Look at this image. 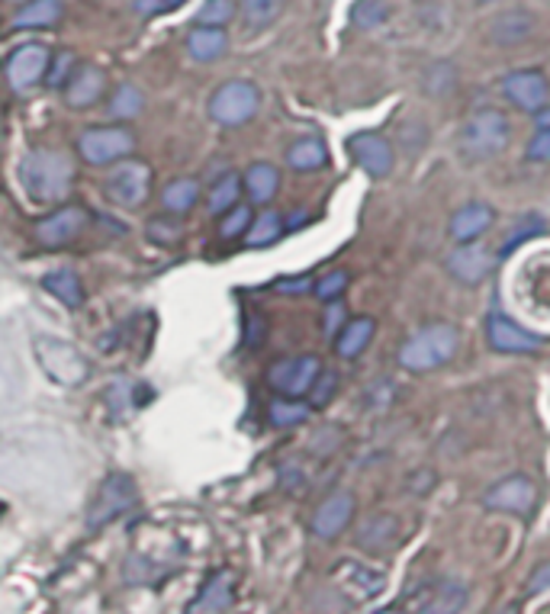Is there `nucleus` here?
<instances>
[{
  "mask_svg": "<svg viewBox=\"0 0 550 614\" xmlns=\"http://www.w3.org/2000/svg\"><path fill=\"white\" fill-rule=\"evenodd\" d=\"M20 180L36 204H58L75 187V162L58 149H33L23 155Z\"/></svg>",
  "mask_w": 550,
  "mask_h": 614,
  "instance_id": "nucleus-1",
  "label": "nucleus"
},
{
  "mask_svg": "<svg viewBox=\"0 0 550 614\" xmlns=\"http://www.w3.org/2000/svg\"><path fill=\"white\" fill-rule=\"evenodd\" d=\"M458 348H461V331L458 328L451 322H428L403 341L396 361L406 373H431V370L451 364Z\"/></svg>",
  "mask_w": 550,
  "mask_h": 614,
  "instance_id": "nucleus-2",
  "label": "nucleus"
},
{
  "mask_svg": "<svg viewBox=\"0 0 550 614\" xmlns=\"http://www.w3.org/2000/svg\"><path fill=\"white\" fill-rule=\"evenodd\" d=\"M512 139V123L503 110H476L473 117H466L461 132H458V149L470 162H490L496 155H503Z\"/></svg>",
  "mask_w": 550,
  "mask_h": 614,
  "instance_id": "nucleus-3",
  "label": "nucleus"
},
{
  "mask_svg": "<svg viewBox=\"0 0 550 614\" xmlns=\"http://www.w3.org/2000/svg\"><path fill=\"white\" fill-rule=\"evenodd\" d=\"M257 110H261V90H257V84L245 81V78L219 84L207 103L212 123L226 125V129L245 125L249 120H254Z\"/></svg>",
  "mask_w": 550,
  "mask_h": 614,
  "instance_id": "nucleus-4",
  "label": "nucleus"
},
{
  "mask_svg": "<svg viewBox=\"0 0 550 614\" xmlns=\"http://www.w3.org/2000/svg\"><path fill=\"white\" fill-rule=\"evenodd\" d=\"M33 351H36V361H40L45 376L55 380L58 386H81L90 376V364H87V358L75 344H65L58 338L40 335L33 341Z\"/></svg>",
  "mask_w": 550,
  "mask_h": 614,
  "instance_id": "nucleus-5",
  "label": "nucleus"
},
{
  "mask_svg": "<svg viewBox=\"0 0 550 614\" xmlns=\"http://www.w3.org/2000/svg\"><path fill=\"white\" fill-rule=\"evenodd\" d=\"M135 152V135L127 125H94L78 135V155L90 167H110L127 162Z\"/></svg>",
  "mask_w": 550,
  "mask_h": 614,
  "instance_id": "nucleus-6",
  "label": "nucleus"
},
{
  "mask_svg": "<svg viewBox=\"0 0 550 614\" xmlns=\"http://www.w3.org/2000/svg\"><path fill=\"white\" fill-rule=\"evenodd\" d=\"M135 502H139L135 480L129 473H110L94 495L87 522H90V528H103V525L117 522L120 515H127L129 508H135Z\"/></svg>",
  "mask_w": 550,
  "mask_h": 614,
  "instance_id": "nucleus-7",
  "label": "nucleus"
},
{
  "mask_svg": "<svg viewBox=\"0 0 550 614\" xmlns=\"http://www.w3.org/2000/svg\"><path fill=\"white\" fill-rule=\"evenodd\" d=\"M322 373V361L316 354H299V358H280L277 364L267 370V383L277 396H290V399H306L309 390L316 386Z\"/></svg>",
  "mask_w": 550,
  "mask_h": 614,
  "instance_id": "nucleus-8",
  "label": "nucleus"
},
{
  "mask_svg": "<svg viewBox=\"0 0 550 614\" xmlns=\"http://www.w3.org/2000/svg\"><path fill=\"white\" fill-rule=\"evenodd\" d=\"M103 190H107V197L117 206L139 209V206L148 200V190H152V167L145 162H139V158H127V162H120L110 171Z\"/></svg>",
  "mask_w": 550,
  "mask_h": 614,
  "instance_id": "nucleus-9",
  "label": "nucleus"
},
{
  "mask_svg": "<svg viewBox=\"0 0 550 614\" xmlns=\"http://www.w3.org/2000/svg\"><path fill=\"white\" fill-rule=\"evenodd\" d=\"M483 505L490 512H503V515H515V518H531L535 508H538V486H535V480H528L521 473H512V476L493 483L486 490Z\"/></svg>",
  "mask_w": 550,
  "mask_h": 614,
  "instance_id": "nucleus-10",
  "label": "nucleus"
},
{
  "mask_svg": "<svg viewBox=\"0 0 550 614\" xmlns=\"http://www.w3.org/2000/svg\"><path fill=\"white\" fill-rule=\"evenodd\" d=\"M48 62H52V52H48L45 45H40V42H26V45H20V48L10 52V58H7V65H3V75H7V81H10V87H13L16 94H26V90H33L36 84L45 81Z\"/></svg>",
  "mask_w": 550,
  "mask_h": 614,
  "instance_id": "nucleus-11",
  "label": "nucleus"
},
{
  "mask_svg": "<svg viewBox=\"0 0 550 614\" xmlns=\"http://www.w3.org/2000/svg\"><path fill=\"white\" fill-rule=\"evenodd\" d=\"M503 94L508 97V103H515L518 110L535 117L548 107L550 84L544 72H538V68H518L503 78Z\"/></svg>",
  "mask_w": 550,
  "mask_h": 614,
  "instance_id": "nucleus-12",
  "label": "nucleus"
},
{
  "mask_svg": "<svg viewBox=\"0 0 550 614\" xmlns=\"http://www.w3.org/2000/svg\"><path fill=\"white\" fill-rule=\"evenodd\" d=\"M87 222H90V216H87L85 206H62L52 216L40 219L33 232L43 248H65L85 232Z\"/></svg>",
  "mask_w": 550,
  "mask_h": 614,
  "instance_id": "nucleus-13",
  "label": "nucleus"
},
{
  "mask_svg": "<svg viewBox=\"0 0 550 614\" xmlns=\"http://www.w3.org/2000/svg\"><path fill=\"white\" fill-rule=\"evenodd\" d=\"M493 264H496L493 251L486 245H480V242L454 245V251H448V261H444L448 274H451L458 284H464V287L483 284V281L493 274Z\"/></svg>",
  "mask_w": 550,
  "mask_h": 614,
  "instance_id": "nucleus-14",
  "label": "nucleus"
},
{
  "mask_svg": "<svg viewBox=\"0 0 550 614\" xmlns=\"http://www.w3.org/2000/svg\"><path fill=\"white\" fill-rule=\"evenodd\" d=\"M486 341L499 354H535V351H541V338L531 335L518 322H512L503 313H493L486 319Z\"/></svg>",
  "mask_w": 550,
  "mask_h": 614,
  "instance_id": "nucleus-15",
  "label": "nucleus"
},
{
  "mask_svg": "<svg viewBox=\"0 0 550 614\" xmlns=\"http://www.w3.org/2000/svg\"><path fill=\"white\" fill-rule=\"evenodd\" d=\"M348 152L371 177H386L393 171V145L381 132H354L348 139Z\"/></svg>",
  "mask_w": 550,
  "mask_h": 614,
  "instance_id": "nucleus-16",
  "label": "nucleus"
},
{
  "mask_svg": "<svg viewBox=\"0 0 550 614\" xmlns=\"http://www.w3.org/2000/svg\"><path fill=\"white\" fill-rule=\"evenodd\" d=\"M354 508H358V502H354V492L348 490H336L319 508H316V515H312V534L319 537V540H336L348 525H351V518H354Z\"/></svg>",
  "mask_w": 550,
  "mask_h": 614,
  "instance_id": "nucleus-17",
  "label": "nucleus"
},
{
  "mask_svg": "<svg viewBox=\"0 0 550 614\" xmlns=\"http://www.w3.org/2000/svg\"><path fill=\"white\" fill-rule=\"evenodd\" d=\"M62 94H65V103H68L72 110H87V107H94V103L107 94V75H103V68H97V65H90V62H78L72 81L65 84Z\"/></svg>",
  "mask_w": 550,
  "mask_h": 614,
  "instance_id": "nucleus-18",
  "label": "nucleus"
},
{
  "mask_svg": "<svg viewBox=\"0 0 550 614\" xmlns=\"http://www.w3.org/2000/svg\"><path fill=\"white\" fill-rule=\"evenodd\" d=\"M496 212L490 204H466L461 206L454 216H451V226H448V239L454 245H466V242H480L490 226H493Z\"/></svg>",
  "mask_w": 550,
  "mask_h": 614,
  "instance_id": "nucleus-19",
  "label": "nucleus"
},
{
  "mask_svg": "<svg viewBox=\"0 0 550 614\" xmlns=\"http://www.w3.org/2000/svg\"><path fill=\"white\" fill-rule=\"evenodd\" d=\"M396 540H399V522H396L393 515H386V512L371 515V518L358 528V544H361L364 550H371V553H386V550H393Z\"/></svg>",
  "mask_w": 550,
  "mask_h": 614,
  "instance_id": "nucleus-20",
  "label": "nucleus"
},
{
  "mask_svg": "<svg viewBox=\"0 0 550 614\" xmlns=\"http://www.w3.org/2000/svg\"><path fill=\"white\" fill-rule=\"evenodd\" d=\"M65 17V0H26L16 17L13 30H52Z\"/></svg>",
  "mask_w": 550,
  "mask_h": 614,
  "instance_id": "nucleus-21",
  "label": "nucleus"
},
{
  "mask_svg": "<svg viewBox=\"0 0 550 614\" xmlns=\"http://www.w3.org/2000/svg\"><path fill=\"white\" fill-rule=\"evenodd\" d=\"M226 52H229V36L222 26H194L187 33V55L194 62L210 65V62H219Z\"/></svg>",
  "mask_w": 550,
  "mask_h": 614,
  "instance_id": "nucleus-22",
  "label": "nucleus"
},
{
  "mask_svg": "<svg viewBox=\"0 0 550 614\" xmlns=\"http://www.w3.org/2000/svg\"><path fill=\"white\" fill-rule=\"evenodd\" d=\"M242 187L249 194V200L257 206H267L277 190H280V171L271 162H254L245 174H242Z\"/></svg>",
  "mask_w": 550,
  "mask_h": 614,
  "instance_id": "nucleus-23",
  "label": "nucleus"
},
{
  "mask_svg": "<svg viewBox=\"0 0 550 614\" xmlns=\"http://www.w3.org/2000/svg\"><path fill=\"white\" fill-rule=\"evenodd\" d=\"M374 331H377V322L371 316H358V319H348L341 331L336 335V351L344 361H354L358 354H364V348L374 341Z\"/></svg>",
  "mask_w": 550,
  "mask_h": 614,
  "instance_id": "nucleus-24",
  "label": "nucleus"
},
{
  "mask_svg": "<svg viewBox=\"0 0 550 614\" xmlns=\"http://www.w3.org/2000/svg\"><path fill=\"white\" fill-rule=\"evenodd\" d=\"M232 585H235V579L232 573H216L207 579V585L200 589V595H197V602L190 605V614H216V612H226L229 605H232Z\"/></svg>",
  "mask_w": 550,
  "mask_h": 614,
  "instance_id": "nucleus-25",
  "label": "nucleus"
},
{
  "mask_svg": "<svg viewBox=\"0 0 550 614\" xmlns=\"http://www.w3.org/2000/svg\"><path fill=\"white\" fill-rule=\"evenodd\" d=\"M531 33H535V17L528 10H508L490 23V40L499 42V45L525 42Z\"/></svg>",
  "mask_w": 550,
  "mask_h": 614,
  "instance_id": "nucleus-26",
  "label": "nucleus"
},
{
  "mask_svg": "<svg viewBox=\"0 0 550 614\" xmlns=\"http://www.w3.org/2000/svg\"><path fill=\"white\" fill-rule=\"evenodd\" d=\"M139 386H142V383H135V386H132V383L123 380V376H120V380H113V383L107 386L103 403H107V409L113 412V418H117V421H123L129 412H135L139 406H142V403H145V399H148V393H142V396H139Z\"/></svg>",
  "mask_w": 550,
  "mask_h": 614,
  "instance_id": "nucleus-27",
  "label": "nucleus"
},
{
  "mask_svg": "<svg viewBox=\"0 0 550 614\" xmlns=\"http://www.w3.org/2000/svg\"><path fill=\"white\" fill-rule=\"evenodd\" d=\"M287 164H290L294 171H319V167L329 164V145H326L322 139H316V135L297 139V142L287 149Z\"/></svg>",
  "mask_w": 550,
  "mask_h": 614,
  "instance_id": "nucleus-28",
  "label": "nucleus"
},
{
  "mask_svg": "<svg viewBox=\"0 0 550 614\" xmlns=\"http://www.w3.org/2000/svg\"><path fill=\"white\" fill-rule=\"evenodd\" d=\"M43 287L58 303H65L68 309H81L85 306V287H81L75 271H52V274H45Z\"/></svg>",
  "mask_w": 550,
  "mask_h": 614,
  "instance_id": "nucleus-29",
  "label": "nucleus"
},
{
  "mask_svg": "<svg viewBox=\"0 0 550 614\" xmlns=\"http://www.w3.org/2000/svg\"><path fill=\"white\" fill-rule=\"evenodd\" d=\"M466 605V585L464 582H441L431 589L428 602H425L419 614H461Z\"/></svg>",
  "mask_w": 550,
  "mask_h": 614,
  "instance_id": "nucleus-30",
  "label": "nucleus"
},
{
  "mask_svg": "<svg viewBox=\"0 0 550 614\" xmlns=\"http://www.w3.org/2000/svg\"><path fill=\"white\" fill-rule=\"evenodd\" d=\"M336 575L344 582V589L358 592L361 599L381 595L383 585H386V579H383L381 573H374V570H367V567H358V563H339Z\"/></svg>",
  "mask_w": 550,
  "mask_h": 614,
  "instance_id": "nucleus-31",
  "label": "nucleus"
},
{
  "mask_svg": "<svg viewBox=\"0 0 550 614\" xmlns=\"http://www.w3.org/2000/svg\"><path fill=\"white\" fill-rule=\"evenodd\" d=\"M284 232H287L284 216L274 212V209H267V212H261V216H254L252 219V226H249V232H245V245L249 248L274 245Z\"/></svg>",
  "mask_w": 550,
  "mask_h": 614,
  "instance_id": "nucleus-32",
  "label": "nucleus"
},
{
  "mask_svg": "<svg viewBox=\"0 0 550 614\" xmlns=\"http://www.w3.org/2000/svg\"><path fill=\"white\" fill-rule=\"evenodd\" d=\"M242 177L239 174H222L216 184L210 187V194H207V209H210L212 216H226L232 206H239V197H242Z\"/></svg>",
  "mask_w": 550,
  "mask_h": 614,
  "instance_id": "nucleus-33",
  "label": "nucleus"
},
{
  "mask_svg": "<svg viewBox=\"0 0 550 614\" xmlns=\"http://www.w3.org/2000/svg\"><path fill=\"white\" fill-rule=\"evenodd\" d=\"M197 200H200V184L194 177H177V180H170L168 187L162 190V204L174 216L190 212L197 206Z\"/></svg>",
  "mask_w": 550,
  "mask_h": 614,
  "instance_id": "nucleus-34",
  "label": "nucleus"
},
{
  "mask_svg": "<svg viewBox=\"0 0 550 614\" xmlns=\"http://www.w3.org/2000/svg\"><path fill=\"white\" fill-rule=\"evenodd\" d=\"M309 415H312V406L306 399H290V396H277L267 406V421L274 428H297Z\"/></svg>",
  "mask_w": 550,
  "mask_h": 614,
  "instance_id": "nucleus-35",
  "label": "nucleus"
},
{
  "mask_svg": "<svg viewBox=\"0 0 550 614\" xmlns=\"http://www.w3.org/2000/svg\"><path fill=\"white\" fill-rule=\"evenodd\" d=\"M142 110H145V94L135 84H120L107 100V113L113 120H135Z\"/></svg>",
  "mask_w": 550,
  "mask_h": 614,
  "instance_id": "nucleus-36",
  "label": "nucleus"
},
{
  "mask_svg": "<svg viewBox=\"0 0 550 614\" xmlns=\"http://www.w3.org/2000/svg\"><path fill=\"white\" fill-rule=\"evenodd\" d=\"M287 0H242V17L252 30H267L280 20Z\"/></svg>",
  "mask_w": 550,
  "mask_h": 614,
  "instance_id": "nucleus-37",
  "label": "nucleus"
},
{
  "mask_svg": "<svg viewBox=\"0 0 550 614\" xmlns=\"http://www.w3.org/2000/svg\"><path fill=\"white\" fill-rule=\"evenodd\" d=\"M544 232H548V222H544L541 216H525L521 222H515V226L508 229L506 242L499 248V254H512L521 242H531V239H538V235H544Z\"/></svg>",
  "mask_w": 550,
  "mask_h": 614,
  "instance_id": "nucleus-38",
  "label": "nucleus"
},
{
  "mask_svg": "<svg viewBox=\"0 0 550 614\" xmlns=\"http://www.w3.org/2000/svg\"><path fill=\"white\" fill-rule=\"evenodd\" d=\"M145 235H148V242H155V245L170 248L180 242L184 226L174 219V212H168V216H152V219L145 222Z\"/></svg>",
  "mask_w": 550,
  "mask_h": 614,
  "instance_id": "nucleus-39",
  "label": "nucleus"
},
{
  "mask_svg": "<svg viewBox=\"0 0 550 614\" xmlns=\"http://www.w3.org/2000/svg\"><path fill=\"white\" fill-rule=\"evenodd\" d=\"M351 20L358 30H377L389 20V3L386 0H358L351 10Z\"/></svg>",
  "mask_w": 550,
  "mask_h": 614,
  "instance_id": "nucleus-40",
  "label": "nucleus"
},
{
  "mask_svg": "<svg viewBox=\"0 0 550 614\" xmlns=\"http://www.w3.org/2000/svg\"><path fill=\"white\" fill-rule=\"evenodd\" d=\"M252 206H232L226 216H219V239L222 242H232V239H242L252 226Z\"/></svg>",
  "mask_w": 550,
  "mask_h": 614,
  "instance_id": "nucleus-41",
  "label": "nucleus"
},
{
  "mask_svg": "<svg viewBox=\"0 0 550 614\" xmlns=\"http://www.w3.org/2000/svg\"><path fill=\"white\" fill-rule=\"evenodd\" d=\"M78 62H75V52H52V62H48V72H45V84L55 87V90H65V84L72 81Z\"/></svg>",
  "mask_w": 550,
  "mask_h": 614,
  "instance_id": "nucleus-42",
  "label": "nucleus"
},
{
  "mask_svg": "<svg viewBox=\"0 0 550 614\" xmlns=\"http://www.w3.org/2000/svg\"><path fill=\"white\" fill-rule=\"evenodd\" d=\"M235 17V0H207L197 13V26H229Z\"/></svg>",
  "mask_w": 550,
  "mask_h": 614,
  "instance_id": "nucleus-43",
  "label": "nucleus"
},
{
  "mask_svg": "<svg viewBox=\"0 0 550 614\" xmlns=\"http://www.w3.org/2000/svg\"><path fill=\"white\" fill-rule=\"evenodd\" d=\"M348 284H351V274H348V271H329L326 277L316 281V289H312V293H316L322 303H336V299L344 296Z\"/></svg>",
  "mask_w": 550,
  "mask_h": 614,
  "instance_id": "nucleus-44",
  "label": "nucleus"
},
{
  "mask_svg": "<svg viewBox=\"0 0 550 614\" xmlns=\"http://www.w3.org/2000/svg\"><path fill=\"white\" fill-rule=\"evenodd\" d=\"M336 386H339V373H332V370H322L319 373V380H316V386L309 390V406L316 409H322L332 396H336Z\"/></svg>",
  "mask_w": 550,
  "mask_h": 614,
  "instance_id": "nucleus-45",
  "label": "nucleus"
},
{
  "mask_svg": "<svg viewBox=\"0 0 550 614\" xmlns=\"http://www.w3.org/2000/svg\"><path fill=\"white\" fill-rule=\"evenodd\" d=\"M187 0H132L135 13L139 17H162V13H170L177 7H184Z\"/></svg>",
  "mask_w": 550,
  "mask_h": 614,
  "instance_id": "nucleus-46",
  "label": "nucleus"
},
{
  "mask_svg": "<svg viewBox=\"0 0 550 614\" xmlns=\"http://www.w3.org/2000/svg\"><path fill=\"white\" fill-rule=\"evenodd\" d=\"M528 162H550V129H538L535 139L528 142V152H525Z\"/></svg>",
  "mask_w": 550,
  "mask_h": 614,
  "instance_id": "nucleus-47",
  "label": "nucleus"
},
{
  "mask_svg": "<svg viewBox=\"0 0 550 614\" xmlns=\"http://www.w3.org/2000/svg\"><path fill=\"white\" fill-rule=\"evenodd\" d=\"M277 293H309V289H316V281L309 277V274H299V277H284V281H277L274 284Z\"/></svg>",
  "mask_w": 550,
  "mask_h": 614,
  "instance_id": "nucleus-48",
  "label": "nucleus"
},
{
  "mask_svg": "<svg viewBox=\"0 0 550 614\" xmlns=\"http://www.w3.org/2000/svg\"><path fill=\"white\" fill-rule=\"evenodd\" d=\"M550 589V563H541V567H535V573L528 579V585H525V595H541V592H548Z\"/></svg>",
  "mask_w": 550,
  "mask_h": 614,
  "instance_id": "nucleus-49",
  "label": "nucleus"
},
{
  "mask_svg": "<svg viewBox=\"0 0 550 614\" xmlns=\"http://www.w3.org/2000/svg\"><path fill=\"white\" fill-rule=\"evenodd\" d=\"M341 326H344V309H341L339 299H336V303L329 306V316H326V331H329V335H339Z\"/></svg>",
  "mask_w": 550,
  "mask_h": 614,
  "instance_id": "nucleus-50",
  "label": "nucleus"
},
{
  "mask_svg": "<svg viewBox=\"0 0 550 614\" xmlns=\"http://www.w3.org/2000/svg\"><path fill=\"white\" fill-rule=\"evenodd\" d=\"M261 338H264V322H261V319H249L245 344H249V348H257V344H261Z\"/></svg>",
  "mask_w": 550,
  "mask_h": 614,
  "instance_id": "nucleus-51",
  "label": "nucleus"
},
{
  "mask_svg": "<svg viewBox=\"0 0 550 614\" xmlns=\"http://www.w3.org/2000/svg\"><path fill=\"white\" fill-rule=\"evenodd\" d=\"M535 123H538V129H550V103L541 113H535Z\"/></svg>",
  "mask_w": 550,
  "mask_h": 614,
  "instance_id": "nucleus-52",
  "label": "nucleus"
},
{
  "mask_svg": "<svg viewBox=\"0 0 550 614\" xmlns=\"http://www.w3.org/2000/svg\"><path fill=\"white\" fill-rule=\"evenodd\" d=\"M496 614H518V605H508V608H503V612Z\"/></svg>",
  "mask_w": 550,
  "mask_h": 614,
  "instance_id": "nucleus-53",
  "label": "nucleus"
},
{
  "mask_svg": "<svg viewBox=\"0 0 550 614\" xmlns=\"http://www.w3.org/2000/svg\"><path fill=\"white\" fill-rule=\"evenodd\" d=\"M374 614H403V612H399V608H381V612Z\"/></svg>",
  "mask_w": 550,
  "mask_h": 614,
  "instance_id": "nucleus-54",
  "label": "nucleus"
},
{
  "mask_svg": "<svg viewBox=\"0 0 550 614\" xmlns=\"http://www.w3.org/2000/svg\"><path fill=\"white\" fill-rule=\"evenodd\" d=\"M0 515H3V502H0Z\"/></svg>",
  "mask_w": 550,
  "mask_h": 614,
  "instance_id": "nucleus-55",
  "label": "nucleus"
}]
</instances>
